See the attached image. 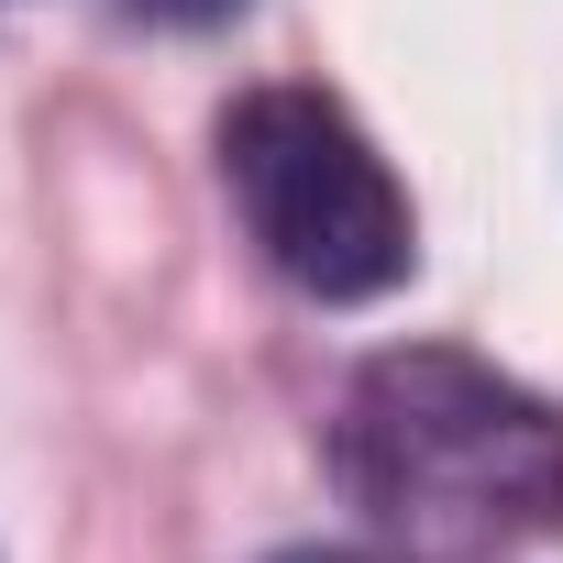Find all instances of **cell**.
<instances>
[{"label": "cell", "instance_id": "6da1fadb", "mask_svg": "<svg viewBox=\"0 0 563 563\" xmlns=\"http://www.w3.org/2000/svg\"><path fill=\"white\" fill-rule=\"evenodd\" d=\"M332 453L354 508L420 563H486L563 519V409L453 343L376 354L343 398Z\"/></svg>", "mask_w": 563, "mask_h": 563}, {"label": "cell", "instance_id": "277c9868", "mask_svg": "<svg viewBox=\"0 0 563 563\" xmlns=\"http://www.w3.org/2000/svg\"><path fill=\"white\" fill-rule=\"evenodd\" d=\"M276 563H354V552H276Z\"/></svg>", "mask_w": 563, "mask_h": 563}, {"label": "cell", "instance_id": "3957f363", "mask_svg": "<svg viewBox=\"0 0 563 563\" xmlns=\"http://www.w3.org/2000/svg\"><path fill=\"white\" fill-rule=\"evenodd\" d=\"M133 12H155V23H232L243 0H133Z\"/></svg>", "mask_w": 563, "mask_h": 563}, {"label": "cell", "instance_id": "7a4b0ae2", "mask_svg": "<svg viewBox=\"0 0 563 563\" xmlns=\"http://www.w3.org/2000/svg\"><path fill=\"white\" fill-rule=\"evenodd\" d=\"M221 188H232L243 232L265 243V265L332 310L387 299L420 265L409 188L354 133V111L321 89H243L221 111Z\"/></svg>", "mask_w": 563, "mask_h": 563}]
</instances>
